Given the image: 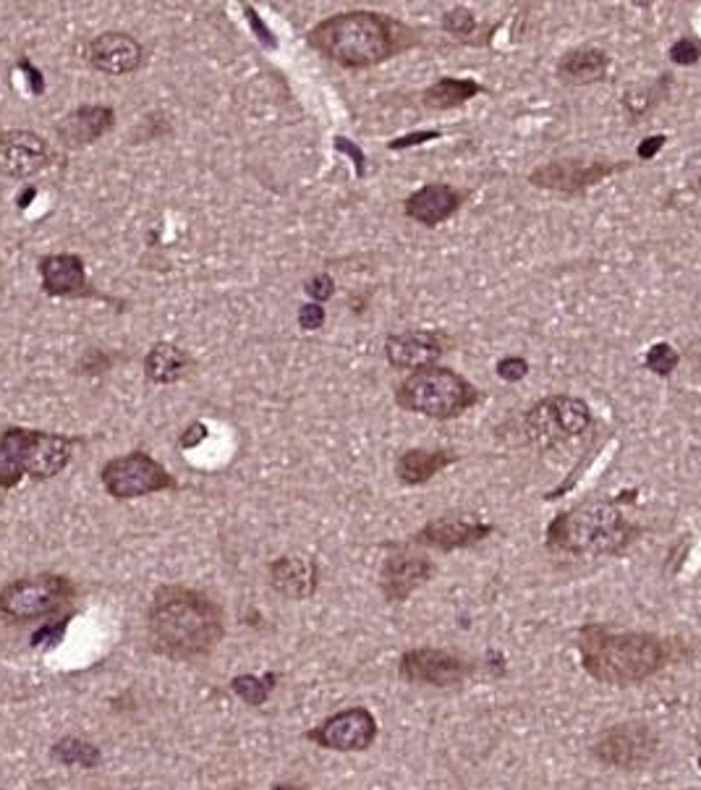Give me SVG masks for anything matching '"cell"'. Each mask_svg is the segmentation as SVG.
<instances>
[{"instance_id": "obj_1", "label": "cell", "mask_w": 701, "mask_h": 790, "mask_svg": "<svg viewBox=\"0 0 701 790\" xmlns=\"http://www.w3.org/2000/svg\"><path fill=\"white\" fill-rule=\"evenodd\" d=\"M149 636L174 660L207 658L223 639V613L194 589L166 586L149 608Z\"/></svg>"}, {"instance_id": "obj_2", "label": "cell", "mask_w": 701, "mask_h": 790, "mask_svg": "<svg viewBox=\"0 0 701 790\" xmlns=\"http://www.w3.org/2000/svg\"><path fill=\"white\" fill-rule=\"evenodd\" d=\"M412 32L398 21L372 11H346L319 21L309 45L327 61L346 69H367L393 58L412 45Z\"/></svg>"}, {"instance_id": "obj_3", "label": "cell", "mask_w": 701, "mask_h": 790, "mask_svg": "<svg viewBox=\"0 0 701 790\" xmlns=\"http://www.w3.org/2000/svg\"><path fill=\"white\" fill-rule=\"evenodd\" d=\"M581 665L594 681L608 685H636L668 662V644L652 633H613L586 625L579 636Z\"/></svg>"}, {"instance_id": "obj_4", "label": "cell", "mask_w": 701, "mask_h": 790, "mask_svg": "<svg viewBox=\"0 0 701 790\" xmlns=\"http://www.w3.org/2000/svg\"><path fill=\"white\" fill-rule=\"evenodd\" d=\"M636 534L639 529L629 524L615 503H584L547 526V547L576 557L615 555Z\"/></svg>"}, {"instance_id": "obj_5", "label": "cell", "mask_w": 701, "mask_h": 790, "mask_svg": "<svg viewBox=\"0 0 701 790\" xmlns=\"http://www.w3.org/2000/svg\"><path fill=\"white\" fill-rule=\"evenodd\" d=\"M73 440L53 432L11 427L0 435V487L11 490L24 480H53L69 466Z\"/></svg>"}, {"instance_id": "obj_6", "label": "cell", "mask_w": 701, "mask_h": 790, "mask_svg": "<svg viewBox=\"0 0 701 790\" xmlns=\"http://www.w3.org/2000/svg\"><path fill=\"white\" fill-rule=\"evenodd\" d=\"M480 401V391L456 372L427 367L408 375L398 385L395 404L430 419H453Z\"/></svg>"}, {"instance_id": "obj_7", "label": "cell", "mask_w": 701, "mask_h": 790, "mask_svg": "<svg viewBox=\"0 0 701 790\" xmlns=\"http://www.w3.org/2000/svg\"><path fill=\"white\" fill-rule=\"evenodd\" d=\"M73 586L66 576L40 573L13 581L0 592V621L3 623H27L56 613L58 608L71 600Z\"/></svg>"}, {"instance_id": "obj_8", "label": "cell", "mask_w": 701, "mask_h": 790, "mask_svg": "<svg viewBox=\"0 0 701 790\" xmlns=\"http://www.w3.org/2000/svg\"><path fill=\"white\" fill-rule=\"evenodd\" d=\"M592 424V408L581 398L571 395H553L532 406L524 416L526 440L540 445H555L571 440Z\"/></svg>"}, {"instance_id": "obj_9", "label": "cell", "mask_w": 701, "mask_h": 790, "mask_svg": "<svg viewBox=\"0 0 701 790\" xmlns=\"http://www.w3.org/2000/svg\"><path fill=\"white\" fill-rule=\"evenodd\" d=\"M102 487L116 501H134V497L152 495V492L174 490L176 480L162 464H158L147 453H126V456L110 458L100 472Z\"/></svg>"}, {"instance_id": "obj_10", "label": "cell", "mask_w": 701, "mask_h": 790, "mask_svg": "<svg viewBox=\"0 0 701 790\" xmlns=\"http://www.w3.org/2000/svg\"><path fill=\"white\" fill-rule=\"evenodd\" d=\"M658 754V735L644 722H621L596 738L594 757L615 770H644Z\"/></svg>"}, {"instance_id": "obj_11", "label": "cell", "mask_w": 701, "mask_h": 790, "mask_svg": "<svg viewBox=\"0 0 701 790\" xmlns=\"http://www.w3.org/2000/svg\"><path fill=\"white\" fill-rule=\"evenodd\" d=\"M375 738L377 720L364 707H350V710L333 714L330 720H325L309 733V741L333 751H364L375 743Z\"/></svg>"}, {"instance_id": "obj_12", "label": "cell", "mask_w": 701, "mask_h": 790, "mask_svg": "<svg viewBox=\"0 0 701 790\" xmlns=\"http://www.w3.org/2000/svg\"><path fill=\"white\" fill-rule=\"evenodd\" d=\"M472 662L461 660L458 654L445 650H412L401 658V675L412 683L437 685V689H451V685L464 683L472 673Z\"/></svg>"}, {"instance_id": "obj_13", "label": "cell", "mask_w": 701, "mask_h": 790, "mask_svg": "<svg viewBox=\"0 0 701 790\" xmlns=\"http://www.w3.org/2000/svg\"><path fill=\"white\" fill-rule=\"evenodd\" d=\"M490 534H492V526L484 524L482 519L468 516V513H447V516L430 521V524L424 526L412 542L414 545L437 547L443 550V553H451V550L472 547Z\"/></svg>"}, {"instance_id": "obj_14", "label": "cell", "mask_w": 701, "mask_h": 790, "mask_svg": "<svg viewBox=\"0 0 701 790\" xmlns=\"http://www.w3.org/2000/svg\"><path fill=\"white\" fill-rule=\"evenodd\" d=\"M50 147L40 134L0 131V176L29 178L48 166Z\"/></svg>"}, {"instance_id": "obj_15", "label": "cell", "mask_w": 701, "mask_h": 790, "mask_svg": "<svg viewBox=\"0 0 701 790\" xmlns=\"http://www.w3.org/2000/svg\"><path fill=\"white\" fill-rule=\"evenodd\" d=\"M85 56L95 71L108 73V77H124V73L137 71L145 61L141 45L126 32H102L87 45Z\"/></svg>"}, {"instance_id": "obj_16", "label": "cell", "mask_w": 701, "mask_h": 790, "mask_svg": "<svg viewBox=\"0 0 701 790\" xmlns=\"http://www.w3.org/2000/svg\"><path fill=\"white\" fill-rule=\"evenodd\" d=\"M435 573V565L427 555L412 553V550H398L387 557L379 573V584H383L385 598L391 602H406L416 589L427 584Z\"/></svg>"}, {"instance_id": "obj_17", "label": "cell", "mask_w": 701, "mask_h": 790, "mask_svg": "<svg viewBox=\"0 0 701 790\" xmlns=\"http://www.w3.org/2000/svg\"><path fill=\"white\" fill-rule=\"evenodd\" d=\"M618 166H608V162H576V160H561L547 162V166L536 168L532 176L534 186L542 189H553L563 194H579L589 189V186L600 184L602 178L615 174Z\"/></svg>"}, {"instance_id": "obj_18", "label": "cell", "mask_w": 701, "mask_h": 790, "mask_svg": "<svg viewBox=\"0 0 701 790\" xmlns=\"http://www.w3.org/2000/svg\"><path fill=\"white\" fill-rule=\"evenodd\" d=\"M443 335L432 330H408L391 335L385 343V356L395 369H427L435 367V362L443 354Z\"/></svg>"}, {"instance_id": "obj_19", "label": "cell", "mask_w": 701, "mask_h": 790, "mask_svg": "<svg viewBox=\"0 0 701 790\" xmlns=\"http://www.w3.org/2000/svg\"><path fill=\"white\" fill-rule=\"evenodd\" d=\"M40 278L42 290L48 296H58V299H77V296H89L87 270L81 257L77 255H48L40 259Z\"/></svg>"}, {"instance_id": "obj_20", "label": "cell", "mask_w": 701, "mask_h": 790, "mask_svg": "<svg viewBox=\"0 0 701 790\" xmlns=\"http://www.w3.org/2000/svg\"><path fill=\"white\" fill-rule=\"evenodd\" d=\"M113 124L116 113L108 106H81L63 116V121L58 124V137L69 147H87L106 137Z\"/></svg>"}, {"instance_id": "obj_21", "label": "cell", "mask_w": 701, "mask_h": 790, "mask_svg": "<svg viewBox=\"0 0 701 790\" xmlns=\"http://www.w3.org/2000/svg\"><path fill=\"white\" fill-rule=\"evenodd\" d=\"M270 581L283 598L307 600L315 594L319 581L317 563L304 555H283L270 565Z\"/></svg>"}, {"instance_id": "obj_22", "label": "cell", "mask_w": 701, "mask_h": 790, "mask_svg": "<svg viewBox=\"0 0 701 790\" xmlns=\"http://www.w3.org/2000/svg\"><path fill=\"white\" fill-rule=\"evenodd\" d=\"M461 194L447 184L422 186L406 199V215L422 226H437L458 210Z\"/></svg>"}, {"instance_id": "obj_23", "label": "cell", "mask_w": 701, "mask_h": 790, "mask_svg": "<svg viewBox=\"0 0 701 790\" xmlns=\"http://www.w3.org/2000/svg\"><path fill=\"white\" fill-rule=\"evenodd\" d=\"M191 359L189 354L174 346V343H155L145 356V375L155 385L178 383L189 375Z\"/></svg>"}, {"instance_id": "obj_24", "label": "cell", "mask_w": 701, "mask_h": 790, "mask_svg": "<svg viewBox=\"0 0 701 790\" xmlns=\"http://www.w3.org/2000/svg\"><path fill=\"white\" fill-rule=\"evenodd\" d=\"M610 66V58L605 50L600 48H579L563 56V61L557 63V77L565 85H592V81L605 79Z\"/></svg>"}, {"instance_id": "obj_25", "label": "cell", "mask_w": 701, "mask_h": 790, "mask_svg": "<svg viewBox=\"0 0 701 790\" xmlns=\"http://www.w3.org/2000/svg\"><path fill=\"white\" fill-rule=\"evenodd\" d=\"M456 456L447 451H408L395 464V474L406 484H424L430 482L437 472L451 466Z\"/></svg>"}, {"instance_id": "obj_26", "label": "cell", "mask_w": 701, "mask_h": 790, "mask_svg": "<svg viewBox=\"0 0 701 790\" xmlns=\"http://www.w3.org/2000/svg\"><path fill=\"white\" fill-rule=\"evenodd\" d=\"M482 87L472 79H453L445 77L432 85L427 92H424V106L435 108V110H447L464 106L466 100H472L474 95H480Z\"/></svg>"}, {"instance_id": "obj_27", "label": "cell", "mask_w": 701, "mask_h": 790, "mask_svg": "<svg viewBox=\"0 0 701 790\" xmlns=\"http://www.w3.org/2000/svg\"><path fill=\"white\" fill-rule=\"evenodd\" d=\"M56 757L66 764H81V767H92L100 762V751L89 747L85 741H77V738H66V741L58 743Z\"/></svg>"}, {"instance_id": "obj_28", "label": "cell", "mask_w": 701, "mask_h": 790, "mask_svg": "<svg viewBox=\"0 0 701 790\" xmlns=\"http://www.w3.org/2000/svg\"><path fill=\"white\" fill-rule=\"evenodd\" d=\"M273 683H275V675H267V678H263V681H257V678L246 675V678H236L234 689L238 691V697L257 707V704H263L267 697H270Z\"/></svg>"}, {"instance_id": "obj_29", "label": "cell", "mask_w": 701, "mask_h": 790, "mask_svg": "<svg viewBox=\"0 0 701 790\" xmlns=\"http://www.w3.org/2000/svg\"><path fill=\"white\" fill-rule=\"evenodd\" d=\"M644 364L654 375H670V372L678 367V352L673 346H668V343H658V346H652L646 352Z\"/></svg>"}, {"instance_id": "obj_30", "label": "cell", "mask_w": 701, "mask_h": 790, "mask_svg": "<svg viewBox=\"0 0 701 790\" xmlns=\"http://www.w3.org/2000/svg\"><path fill=\"white\" fill-rule=\"evenodd\" d=\"M443 29L456 37H468L476 29V19L468 9H453L443 17Z\"/></svg>"}, {"instance_id": "obj_31", "label": "cell", "mask_w": 701, "mask_h": 790, "mask_svg": "<svg viewBox=\"0 0 701 790\" xmlns=\"http://www.w3.org/2000/svg\"><path fill=\"white\" fill-rule=\"evenodd\" d=\"M701 58V40L697 37H683L670 48V61L678 66H693Z\"/></svg>"}, {"instance_id": "obj_32", "label": "cell", "mask_w": 701, "mask_h": 790, "mask_svg": "<svg viewBox=\"0 0 701 790\" xmlns=\"http://www.w3.org/2000/svg\"><path fill=\"white\" fill-rule=\"evenodd\" d=\"M529 372L526 359H519V356H505L503 362L497 364V375L505 379V383H519V379H524Z\"/></svg>"}, {"instance_id": "obj_33", "label": "cell", "mask_w": 701, "mask_h": 790, "mask_svg": "<svg viewBox=\"0 0 701 790\" xmlns=\"http://www.w3.org/2000/svg\"><path fill=\"white\" fill-rule=\"evenodd\" d=\"M333 290H335V283H333V278H330V275H327V273H319V275H315V278H312V280L307 283V294H309L315 302L330 299Z\"/></svg>"}, {"instance_id": "obj_34", "label": "cell", "mask_w": 701, "mask_h": 790, "mask_svg": "<svg viewBox=\"0 0 701 790\" xmlns=\"http://www.w3.org/2000/svg\"><path fill=\"white\" fill-rule=\"evenodd\" d=\"M325 323V309L319 307V304H304L302 309H298V325L304 327V330H317V327H323Z\"/></svg>"}, {"instance_id": "obj_35", "label": "cell", "mask_w": 701, "mask_h": 790, "mask_svg": "<svg viewBox=\"0 0 701 790\" xmlns=\"http://www.w3.org/2000/svg\"><path fill=\"white\" fill-rule=\"evenodd\" d=\"M440 137L437 131H422V134H412V137H404V139H398V141H391V150H404V147H412V145H422L424 139H435Z\"/></svg>"}, {"instance_id": "obj_36", "label": "cell", "mask_w": 701, "mask_h": 790, "mask_svg": "<svg viewBox=\"0 0 701 790\" xmlns=\"http://www.w3.org/2000/svg\"><path fill=\"white\" fill-rule=\"evenodd\" d=\"M662 145H665V137H649L644 145H639V158H654L662 150Z\"/></svg>"}, {"instance_id": "obj_37", "label": "cell", "mask_w": 701, "mask_h": 790, "mask_svg": "<svg viewBox=\"0 0 701 790\" xmlns=\"http://www.w3.org/2000/svg\"><path fill=\"white\" fill-rule=\"evenodd\" d=\"M699 770H701V757H699Z\"/></svg>"}]
</instances>
